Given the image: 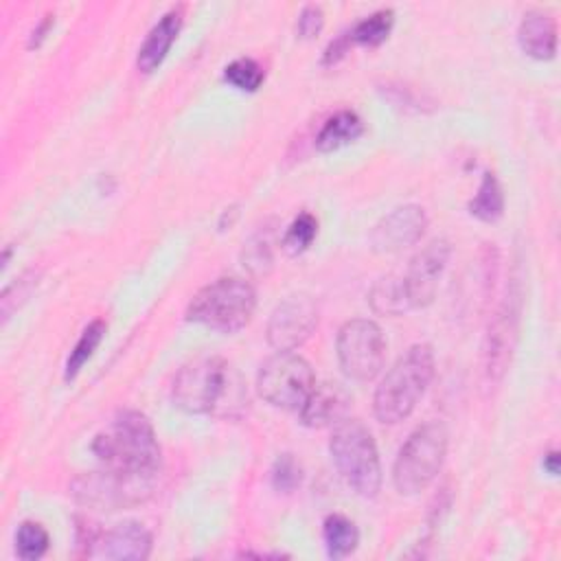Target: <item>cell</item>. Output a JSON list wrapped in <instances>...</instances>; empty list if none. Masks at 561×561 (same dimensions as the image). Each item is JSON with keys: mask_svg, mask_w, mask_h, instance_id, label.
<instances>
[{"mask_svg": "<svg viewBox=\"0 0 561 561\" xmlns=\"http://www.w3.org/2000/svg\"><path fill=\"white\" fill-rule=\"evenodd\" d=\"M171 397L186 414L217 419L241 416L250 403L241 373L217 355H204L184 364L173 379Z\"/></svg>", "mask_w": 561, "mask_h": 561, "instance_id": "cell-1", "label": "cell"}, {"mask_svg": "<svg viewBox=\"0 0 561 561\" xmlns=\"http://www.w3.org/2000/svg\"><path fill=\"white\" fill-rule=\"evenodd\" d=\"M103 469L131 478L156 480L160 473V445L149 419L136 410L121 412L92 440Z\"/></svg>", "mask_w": 561, "mask_h": 561, "instance_id": "cell-2", "label": "cell"}, {"mask_svg": "<svg viewBox=\"0 0 561 561\" xmlns=\"http://www.w3.org/2000/svg\"><path fill=\"white\" fill-rule=\"evenodd\" d=\"M434 377V351L430 344L410 346L379 381L373 412L386 425L401 423L412 414Z\"/></svg>", "mask_w": 561, "mask_h": 561, "instance_id": "cell-3", "label": "cell"}, {"mask_svg": "<svg viewBox=\"0 0 561 561\" xmlns=\"http://www.w3.org/2000/svg\"><path fill=\"white\" fill-rule=\"evenodd\" d=\"M256 309L254 287L239 276H221L202 287L186 307V320L221 333L243 329Z\"/></svg>", "mask_w": 561, "mask_h": 561, "instance_id": "cell-4", "label": "cell"}, {"mask_svg": "<svg viewBox=\"0 0 561 561\" xmlns=\"http://www.w3.org/2000/svg\"><path fill=\"white\" fill-rule=\"evenodd\" d=\"M329 451L344 482L362 497H375L381 489V462L370 430L357 419L335 425Z\"/></svg>", "mask_w": 561, "mask_h": 561, "instance_id": "cell-5", "label": "cell"}, {"mask_svg": "<svg viewBox=\"0 0 561 561\" xmlns=\"http://www.w3.org/2000/svg\"><path fill=\"white\" fill-rule=\"evenodd\" d=\"M447 454V430L432 421L416 427L401 445L394 465L392 482L401 495H416L425 491L438 476Z\"/></svg>", "mask_w": 561, "mask_h": 561, "instance_id": "cell-6", "label": "cell"}, {"mask_svg": "<svg viewBox=\"0 0 561 561\" xmlns=\"http://www.w3.org/2000/svg\"><path fill=\"white\" fill-rule=\"evenodd\" d=\"M316 383L309 362L294 351H276L261 364L256 390L263 401L280 410H300Z\"/></svg>", "mask_w": 561, "mask_h": 561, "instance_id": "cell-7", "label": "cell"}, {"mask_svg": "<svg viewBox=\"0 0 561 561\" xmlns=\"http://www.w3.org/2000/svg\"><path fill=\"white\" fill-rule=\"evenodd\" d=\"M335 351L340 368L348 379L370 381L383 368L386 340L377 322L355 318L340 327Z\"/></svg>", "mask_w": 561, "mask_h": 561, "instance_id": "cell-8", "label": "cell"}, {"mask_svg": "<svg viewBox=\"0 0 561 561\" xmlns=\"http://www.w3.org/2000/svg\"><path fill=\"white\" fill-rule=\"evenodd\" d=\"M519 313H522V291L517 283L508 285V291L497 307L495 316L489 320L486 335L482 342V375L486 383H497L511 366V357L519 335Z\"/></svg>", "mask_w": 561, "mask_h": 561, "instance_id": "cell-9", "label": "cell"}, {"mask_svg": "<svg viewBox=\"0 0 561 561\" xmlns=\"http://www.w3.org/2000/svg\"><path fill=\"white\" fill-rule=\"evenodd\" d=\"M156 480L131 478L116 471H101L83 473L72 482V495L77 502L92 506V508H107L116 511L129 504H138L151 495Z\"/></svg>", "mask_w": 561, "mask_h": 561, "instance_id": "cell-10", "label": "cell"}, {"mask_svg": "<svg viewBox=\"0 0 561 561\" xmlns=\"http://www.w3.org/2000/svg\"><path fill=\"white\" fill-rule=\"evenodd\" d=\"M318 327V305L309 294L280 300L267 320V342L276 351L298 348Z\"/></svg>", "mask_w": 561, "mask_h": 561, "instance_id": "cell-11", "label": "cell"}, {"mask_svg": "<svg viewBox=\"0 0 561 561\" xmlns=\"http://www.w3.org/2000/svg\"><path fill=\"white\" fill-rule=\"evenodd\" d=\"M449 254H451L449 241L447 239H434L412 256L405 274L401 276L405 294H408L410 309L427 307L434 300L436 289H438V280H440V276L447 267Z\"/></svg>", "mask_w": 561, "mask_h": 561, "instance_id": "cell-12", "label": "cell"}, {"mask_svg": "<svg viewBox=\"0 0 561 561\" xmlns=\"http://www.w3.org/2000/svg\"><path fill=\"white\" fill-rule=\"evenodd\" d=\"M427 228V215L419 204H403L383 215L370 230V248L381 254H394L414 245Z\"/></svg>", "mask_w": 561, "mask_h": 561, "instance_id": "cell-13", "label": "cell"}, {"mask_svg": "<svg viewBox=\"0 0 561 561\" xmlns=\"http://www.w3.org/2000/svg\"><path fill=\"white\" fill-rule=\"evenodd\" d=\"M88 557L116 559V561H142L151 552V533L138 522H123L105 533L88 535Z\"/></svg>", "mask_w": 561, "mask_h": 561, "instance_id": "cell-14", "label": "cell"}, {"mask_svg": "<svg viewBox=\"0 0 561 561\" xmlns=\"http://www.w3.org/2000/svg\"><path fill=\"white\" fill-rule=\"evenodd\" d=\"M348 405H351V394L340 383L322 381V383H313L298 414L302 425L307 427H327L344 421Z\"/></svg>", "mask_w": 561, "mask_h": 561, "instance_id": "cell-15", "label": "cell"}, {"mask_svg": "<svg viewBox=\"0 0 561 561\" xmlns=\"http://www.w3.org/2000/svg\"><path fill=\"white\" fill-rule=\"evenodd\" d=\"M517 42L533 59H552L557 53V22L546 11H528L517 28Z\"/></svg>", "mask_w": 561, "mask_h": 561, "instance_id": "cell-16", "label": "cell"}, {"mask_svg": "<svg viewBox=\"0 0 561 561\" xmlns=\"http://www.w3.org/2000/svg\"><path fill=\"white\" fill-rule=\"evenodd\" d=\"M182 26V13L180 9H171L167 11L147 33L142 46L138 48V57H136V66L140 72H151L156 70L162 59L167 57L171 44L175 42L178 33Z\"/></svg>", "mask_w": 561, "mask_h": 561, "instance_id": "cell-17", "label": "cell"}, {"mask_svg": "<svg viewBox=\"0 0 561 561\" xmlns=\"http://www.w3.org/2000/svg\"><path fill=\"white\" fill-rule=\"evenodd\" d=\"M362 131H364V123L359 114L353 110H340L337 114L327 118V123L320 127L316 136V147L320 151H335L353 142L355 138H359Z\"/></svg>", "mask_w": 561, "mask_h": 561, "instance_id": "cell-18", "label": "cell"}, {"mask_svg": "<svg viewBox=\"0 0 561 561\" xmlns=\"http://www.w3.org/2000/svg\"><path fill=\"white\" fill-rule=\"evenodd\" d=\"M322 537L327 546V554L331 559H342L348 557L357 543H359V530L357 526L344 517V515H329L322 524Z\"/></svg>", "mask_w": 561, "mask_h": 561, "instance_id": "cell-19", "label": "cell"}, {"mask_svg": "<svg viewBox=\"0 0 561 561\" xmlns=\"http://www.w3.org/2000/svg\"><path fill=\"white\" fill-rule=\"evenodd\" d=\"M370 305L377 313H383V316H401L403 311L410 309V302H408V294H405V287H403V278L401 276H383L379 278L373 289H370Z\"/></svg>", "mask_w": 561, "mask_h": 561, "instance_id": "cell-20", "label": "cell"}, {"mask_svg": "<svg viewBox=\"0 0 561 561\" xmlns=\"http://www.w3.org/2000/svg\"><path fill=\"white\" fill-rule=\"evenodd\" d=\"M469 213L480 221H497L504 213V193L493 173H484L482 182L469 202Z\"/></svg>", "mask_w": 561, "mask_h": 561, "instance_id": "cell-21", "label": "cell"}, {"mask_svg": "<svg viewBox=\"0 0 561 561\" xmlns=\"http://www.w3.org/2000/svg\"><path fill=\"white\" fill-rule=\"evenodd\" d=\"M105 329H107V324H105L103 320H92V322L83 329V333L79 335L77 344L72 346L70 355H68V359H66V368H64L66 381L75 379L77 373L83 368V364L92 357L94 348L101 344V340H103V335H105Z\"/></svg>", "mask_w": 561, "mask_h": 561, "instance_id": "cell-22", "label": "cell"}, {"mask_svg": "<svg viewBox=\"0 0 561 561\" xmlns=\"http://www.w3.org/2000/svg\"><path fill=\"white\" fill-rule=\"evenodd\" d=\"M392 22H394V13L392 9H379L370 15H366L364 20H359L351 31H348V37H351V44H359V46H377L381 44L390 28H392Z\"/></svg>", "mask_w": 561, "mask_h": 561, "instance_id": "cell-23", "label": "cell"}, {"mask_svg": "<svg viewBox=\"0 0 561 561\" xmlns=\"http://www.w3.org/2000/svg\"><path fill=\"white\" fill-rule=\"evenodd\" d=\"M48 530L37 522H22L15 533V552L24 561H35L48 550Z\"/></svg>", "mask_w": 561, "mask_h": 561, "instance_id": "cell-24", "label": "cell"}, {"mask_svg": "<svg viewBox=\"0 0 561 561\" xmlns=\"http://www.w3.org/2000/svg\"><path fill=\"white\" fill-rule=\"evenodd\" d=\"M243 265L252 272V274H267L274 265V254H272V237L270 230H259L256 234H252V239L243 245L241 252Z\"/></svg>", "mask_w": 561, "mask_h": 561, "instance_id": "cell-25", "label": "cell"}, {"mask_svg": "<svg viewBox=\"0 0 561 561\" xmlns=\"http://www.w3.org/2000/svg\"><path fill=\"white\" fill-rule=\"evenodd\" d=\"M224 79L234 85L237 90L243 92H254L259 90V85L265 79V70L261 68L259 61L250 59V57H239L234 61H230L224 70Z\"/></svg>", "mask_w": 561, "mask_h": 561, "instance_id": "cell-26", "label": "cell"}, {"mask_svg": "<svg viewBox=\"0 0 561 561\" xmlns=\"http://www.w3.org/2000/svg\"><path fill=\"white\" fill-rule=\"evenodd\" d=\"M316 232H318V221H316V217H313L311 213H300V215L287 226L280 245H283V250L289 252V254H300V252H305V250L311 245V241L316 239Z\"/></svg>", "mask_w": 561, "mask_h": 561, "instance_id": "cell-27", "label": "cell"}, {"mask_svg": "<svg viewBox=\"0 0 561 561\" xmlns=\"http://www.w3.org/2000/svg\"><path fill=\"white\" fill-rule=\"evenodd\" d=\"M37 285V272L28 270L24 272L20 278H15L11 285L4 287L2 296H0V313H2V322H7L11 318V313L31 296L33 287Z\"/></svg>", "mask_w": 561, "mask_h": 561, "instance_id": "cell-28", "label": "cell"}, {"mask_svg": "<svg viewBox=\"0 0 561 561\" xmlns=\"http://www.w3.org/2000/svg\"><path fill=\"white\" fill-rule=\"evenodd\" d=\"M302 480V469L298 465V460L291 456V454H283L274 460V467H272V486L276 491H283V493H289L294 491Z\"/></svg>", "mask_w": 561, "mask_h": 561, "instance_id": "cell-29", "label": "cell"}, {"mask_svg": "<svg viewBox=\"0 0 561 561\" xmlns=\"http://www.w3.org/2000/svg\"><path fill=\"white\" fill-rule=\"evenodd\" d=\"M322 24H324L322 9L318 4H307V7H302V11L296 20V33L302 39H311L322 31Z\"/></svg>", "mask_w": 561, "mask_h": 561, "instance_id": "cell-30", "label": "cell"}, {"mask_svg": "<svg viewBox=\"0 0 561 561\" xmlns=\"http://www.w3.org/2000/svg\"><path fill=\"white\" fill-rule=\"evenodd\" d=\"M348 48H351V37H348V31H346V33H342L337 39H333V42L327 46V50H324V55H322V64L331 66V64L340 61V59L348 53Z\"/></svg>", "mask_w": 561, "mask_h": 561, "instance_id": "cell-31", "label": "cell"}, {"mask_svg": "<svg viewBox=\"0 0 561 561\" xmlns=\"http://www.w3.org/2000/svg\"><path fill=\"white\" fill-rule=\"evenodd\" d=\"M50 22H53V18L50 15H46V20L33 31V37H31V42H28V46H37L44 37H46V31H48V26H50Z\"/></svg>", "mask_w": 561, "mask_h": 561, "instance_id": "cell-32", "label": "cell"}, {"mask_svg": "<svg viewBox=\"0 0 561 561\" xmlns=\"http://www.w3.org/2000/svg\"><path fill=\"white\" fill-rule=\"evenodd\" d=\"M543 467H546V471H548L550 476H557V471H559V454H557V451L546 454V456H543Z\"/></svg>", "mask_w": 561, "mask_h": 561, "instance_id": "cell-33", "label": "cell"}]
</instances>
